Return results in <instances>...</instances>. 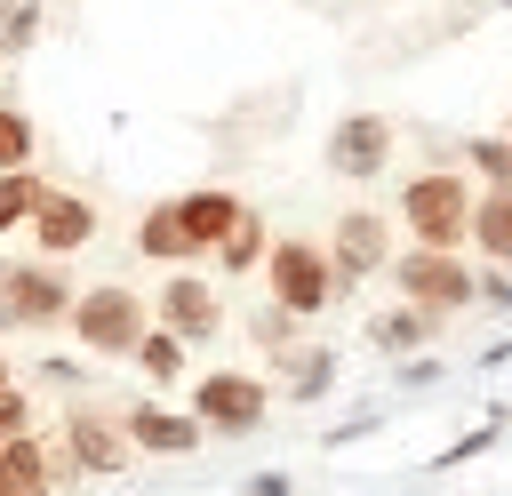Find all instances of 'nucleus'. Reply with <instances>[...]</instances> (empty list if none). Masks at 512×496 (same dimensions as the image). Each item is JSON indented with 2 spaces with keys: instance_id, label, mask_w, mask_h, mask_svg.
Here are the masks:
<instances>
[{
  "instance_id": "nucleus-5",
  "label": "nucleus",
  "mask_w": 512,
  "mask_h": 496,
  "mask_svg": "<svg viewBox=\"0 0 512 496\" xmlns=\"http://www.w3.org/2000/svg\"><path fill=\"white\" fill-rule=\"evenodd\" d=\"M0 304H8V328H56L72 312V280L56 256H32V264H0Z\"/></svg>"
},
{
  "instance_id": "nucleus-25",
  "label": "nucleus",
  "mask_w": 512,
  "mask_h": 496,
  "mask_svg": "<svg viewBox=\"0 0 512 496\" xmlns=\"http://www.w3.org/2000/svg\"><path fill=\"white\" fill-rule=\"evenodd\" d=\"M8 432H32V400L16 392V384H0V440Z\"/></svg>"
},
{
  "instance_id": "nucleus-8",
  "label": "nucleus",
  "mask_w": 512,
  "mask_h": 496,
  "mask_svg": "<svg viewBox=\"0 0 512 496\" xmlns=\"http://www.w3.org/2000/svg\"><path fill=\"white\" fill-rule=\"evenodd\" d=\"M328 264H336V288L384 272V264H392V224H384L376 208H344L336 232H328Z\"/></svg>"
},
{
  "instance_id": "nucleus-13",
  "label": "nucleus",
  "mask_w": 512,
  "mask_h": 496,
  "mask_svg": "<svg viewBox=\"0 0 512 496\" xmlns=\"http://www.w3.org/2000/svg\"><path fill=\"white\" fill-rule=\"evenodd\" d=\"M120 432H128V448H152V456H192L200 448V424L176 416V408H152V400H136L120 416Z\"/></svg>"
},
{
  "instance_id": "nucleus-9",
  "label": "nucleus",
  "mask_w": 512,
  "mask_h": 496,
  "mask_svg": "<svg viewBox=\"0 0 512 496\" xmlns=\"http://www.w3.org/2000/svg\"><path fill=\"white\" fill-rule=\"evenodd\" d=\"M384 160H392V120L384 112H344L336 128H328V168L336 176H384Z\"/></svg>"
},
{
  "instance_id": "nucleus-15",
  "label": "nucleus",
  "mask_w": 512,
  "mask_h": 496,
  "mask_svg": "<svg viewBox=\"0 0 512 496\" xmlns=\"http://www.w3.org/2000/svg\"><path fill=\"white\" fill-rule=\"evenodd\" d=\"M464 240H480V256H496V264L512 272V192H480Z\"/></svg>"
},
{
  "instance_id": "nucleus-18",
  "label": "nucleus",
  "mask_w": 512,
  "mask_h": 496,
  "mask_svg": "<svg viewBox=\"0 0 512 496\" xmlns=\"http://www.w3.org/2000/svg\"><path fill=\"white\" fill-rule=\"evenodd\" d=\"M40 24H48V0H0V64H16V56H32V40H40Z\"/></svg>"
},
{
  "instance_id": "nucleus-24",
  "label": "nucleus",
  "mask_w": 512,
  "mask_h": 496,
  "mask_svg": "<svg viewBox=\"0 0 512 496\" xmlns=\"http://www.w3.org/2000/svg\"><path fill=\"white\" fill-rule=\"evenodd\" d=\"M256 344H264V352H288V344H296V312H280V304L256 312Z\"/></svg>"
},
{
  "instance_id": "nucleus-10",
  "label": "nucleus",
  "mask_w": 512,
  "mask_h": 496,
  "mask_svg": "<svg viewBox=\"0 0 512 496\" xmlns=\"http://www.w3.org/2000/svg\"><path fill=\"white\" fill-rule=\"evenodd\" d=\"M128 456L136 448H128V432L112 416H88V408L64 416V472H96L104 480V472H128Z\"/></svg>"
},
{
  "instance_id": "nucleus-27",
  "label": "nucleus",
  "mask_w": 512,
  "mask_h": 496,
  "mask_svg": "<svg viewBox=\"0 0 512 496\" xmlns=\"http://www.w3.org/2000/svg\"><path fill=\"white\" fill-rule=\"evenodd\" d=\"M504 136H512V120H504Z\"/></svg>"
},
{
  "instance_id": "nucleus-26",
  "label": "nucleus",
  "mask_w": 512,
  "mask_h": 496,
  "mask_svg": "<svg viewBox=\"0 0 512 496\" xmlns=\"http://www.w3.org/2000/svg\"><path fill=\"white\" fill-rule=\"evenodd\" d=\"M0 384H8V360H0Z\"/></svg>"
},
{
  "instance_id": "nucleus-23",
  "label": "nucleus",
  "mask_w": 512,
  "mask_h": 496,
  "mask_svg": "<svg viewBox=\"0 0 512 496\" xmlns=\"http://www.w3.org/2000/svg\"><path fill=\"white\" fill-rule=\"evenodd\" d=\"M464 160L488 176V192H512V136H472Z\"/></svg>"
},
{
  "instance_id": "nucleus-22",
  "label": "nucleus",
  "mask_w": 512,
  "mask_h": 496,
  "mask_svg": "<svg viewBox=\"0 0 512 496\" xmlns=\"http://www.w3.org/2000/svg\"><path fill=\"white\" fill-rule=\"evenodd\" d=\"M368 336H376L384 352H408V344H424V336H432V312H416V304H400V312H384V320H376Z\"/></svg>"
},
{
  "instance_id": "nucleus-28",
  "label": "nucleus",
  "mask_w": 512,
  "mask_h": 496,
  "mask_svg": "<svg viewBox=\"0 0 512 496\" xmlns=\"http://www.w3.org/2000/svg\"><path fill=\"white\" fill-rule=\"evenodd\" d=\"M504 8H512V0H504Z\"/></svg>"
},
{
  "instance_id": "nucleus-16",
  "label": "nucleus",
  "mask_w": 512,
  "mask_h": 496,
  "mask_svg": "<svg viewBox=\"0 0 512 496\" xmlns=\"http://www.w3.org/2000/svg\"><path fill=\"white\" fill-rule=\"evenodd\" d=\"M264 248H272V240H264V216H256V208L240 200V216L224 224V240H216L208 256H216L224 272H256V264H264Z\"/></svg>"
},
{
  "instance_id": "nucleus-11",
  "label": "nucleus",
  "mask_w": 512,
  "mask_h": 496,
  "mask_svg": "<svg viewBox=\"0 0 512 496\" xmlns=\"http://www.w3.org/2000/svg\"><path fill=\"white\" fill-rule=\"evenodd\" d=\"M88 240H96V200L48 184V200L32 208V248H40V256H72V248H88Z\"/></svg>"
},
{
  "instance_id": "nucleus-7",
  "label": "nucleus",
  "mask_w": 512,
  "mask_h": 496,
  "mask_svg": "<svg viewBox=\"0 0 512 496\" xmlns=\"http://www.w3.org/2000/svg\"><path fill=\"white\" fill-rule=\"evenodd\" d=\"M152 320L176 336V344H208L216 328H224V296H216V280H200V272H168L160 280V296H152Z\"/></svg>"
},
{
  "instance_id": "nucleus-4",
  "label": "nucleus",
  "mask_w": 512,
  "mask_h": 496,
  "mask_svg": "<svg viewBox=\"0 0 512 496\" xmlns=\"http://www.w3.org/2000/svg\"><path fill=\"white\" fill-rule=\"evenodd\" d=\"M392 288H400V304H416V312H464L472 296H480V280L456 264V248H408V256H392Z\"/></svg>"
},
{
  "instance_id": "nucleus-19",
  "label": "nucleus",
  "mask_w": 512,
  "mask_h": 496,
  "mask_svg": "<svg viewBox=\"0 0 512 496\" xmlns=\"http://www.w3.org/2000/svg\"><path fill=\"white\" fill-rule=\"evenodd\" d=\"M40 200H48V176H40V168H8V176H0V232L32 224Z\"/></svg>"
},
{
  "instance_id": "nucleus-17",
  "label": "nucleus",
  "mask_w": 512,
  "mask_h": 496,
  "mask_svg": "<svg viewBox=\"0 0 512 496\" xmlns=\"http://www.w3.org/2000/svg\"><path fill=\"white\" fill-rule=\"evenodd\" d=\"M280 360V376H288V392H328L336 384V352H320V344H288V352H272Z\"/></svg>"
},
{
  "instance_id": "nucleus-12",
  "label": "nucleus",
  "mask_w": 512,
  "mask_h": 496,
  "mask_svg": "<svg viewBox=\"0 0 512 496\" xmlns=\"http://www.w3.org/2000/svg\"><path fill=\"white\" fill-rule=\"evenodd\" d=\"M168 208H176V224H184L192 256H208V248L224 240V224L240 216V192H224V184H200V192H176Z\"/></svg>"
},
{
  "instance_id": "nucleus-20",
  "label": "nucleus",
  "mask_w": 512,
  "mask_h": 496,
  "mask_svg": "<svg viewBox=\"0 0 512 496\" xmlns=\"http://www.w3.org/2000/svg\"><path fill=\"white\" fill-rule=\"evenodd\" d=\"M128 360H136V368H144L152 384H176V376H184V344H176V336H168L160 320H152V328L136 336V352H128Z\"/></svg>"
},
{
  "instance_id": "nucleus-1",
  "label": "nucleus",
  "mask_w": 512,
  "mask_h": 496,
  "mask_svg": "<svg viewBox=\"0 0 512 496\" xmlns=\"http://www.w3.org/2000/svg\"><path fill=\"white\" fill-rule=\"evenodd\" d=\"M64 320H72V336H80L96 360H128V352H136V336L152 328V304H144L128 280H96V288H80V296H72V312H64Z\"/></svg>"
},
{
  "instance_id": "nucleus-6",
  "label": "nucleus",
  "mask_w": 512,
  "mask_h": 496,
  "mask_svg": "<svg viewBox=\"0 0 512 496\" xmlns=\"http://www.w3.org/2000/svg\"><path fill=\"white\" fill-rule=\"evenodd\" d=\"M264 408H272V392H264L256 376H240V368H208V376L192 384V424H200V432H256Z\"/></svg>"
},
{
  "instance_id": "nucleus-21",
  "label": "nucleus",
  "mask_w": 512,
  "mask_h": 496,
  "mask_svg": "<svg viewBox=\"0 0 512 496\" xmlns=\"http://www.w3.org/2000/svg\"><path fill=\"white\" fill-rule=\"evenodd\" d=\"M32 144H40L32 112H24V104H0V176H8V168H32Z\"/></svg>"
},
{
  "instance_id": "nucleus-14",
  "label": "nucleus",
  "mask_w": 512,
  "mask_h": 496,
  "mask_svg": "<svg viewBox=\"0 0 512 496\" xmlns=\"http://www.w3.org/2000/svg\"><path fill=\"white\" fill-rule=\"evenodd\" d=\"M136 256H152V264H192V240H184V224H176V208L160 200V208H144L136 216Z\"/></svg>"
},
{
  "instance_id": "nucleus-2",
  "label": "nucleus",
  "mask_w": 512,
  "mask_h": 496,
  "mask_svg": "<svg viewBox=\"0 0 512 496\" xmlns=\"http://www.w3.org/2000/svg\"><path fill=\"white\" fill-rule=\"evenodd\" d=\"M400 216H408L416 248H456L464 224H472V184L448 176V168H424V176L400 184Z\"/></svg>"
},
{
  "instance_id": "nucleus-3",
  "label": "nucleus",
  "mask_w": 512,
  "mask_h": 496,
  "mask_svg": "<svg viewBox=\"0 0 512 496\" xmlns=\"http://www.w3.org/2000/svg\"><path fill=\"white\" fill-rule=\"evenodd\" d=\"M264 280H272V304L296 312V320L328 312V296H336V264H328V248H312V240H272V248H264Z\"/></svg>"
}]
</instances>
